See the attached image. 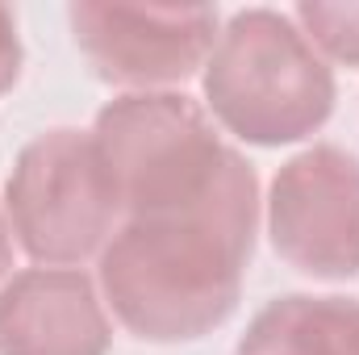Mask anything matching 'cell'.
<instances>
[{"label":"cell","mask_w":359,"mask_h":355,"mask_svg":"<svg viewBox=\"0 0 359 355\" xmlns=\"http://www.w3.org/2000/svg\"><path fill=\"white\" fill-rule=\"evenodd\" d=\"M255 230V168L238 172L201 205L121 217L96 260L100 297L142 343H196L234 318Z\"/></svg>","instance_id":"cell-1"},{"label":"cell","mask_w":359,"mask_h":355,"mask_svg":"<svg viewBox=\"0 0 359 355\" xmlns=\"http://www.w3.org/2000/svg\"><path fill=\"white\" fill-rule=\"evenodd\" d=\"M213 121L251 147H292L313 138L334 113V72L288 13H234L201 72Z\"/></svg>","instance_id":"cell-2"},{"label":"cell","mask_w":359,"mask_h":355,"mask_svg":"<svg viewBox=\"0 0 359 355\" xmlns=\"http://www.w3.org/2000/svg\"><path fill=\"white\" fill-rule=\"evenodd\" d=\"M92 138L117 184L121 217L201 205L251 168L184 92H121L96 113Z\"/></svg>","instance_id":"cell-3"},{"label":"cell","mask_w":359,"mask_h":355,"mask_svg":"<svg viewBox=\"0 0 359 355\" xmlns=\"http://www.w3.org/2000/svg\"><path fill=\"white\" fill-rule=\"evenodd\" d=\"M13 243L38 267H80L100 260L121 226V196L92 130L55 126L29 138L4 180Z\"/></svg>","instance_id":"cell-4"},{"label":"cell","mask_w":359,"mask_h":355,"mask_svg":"<svg viewBox=\"0 0 359 355\" xmlns=\"http://www.w3.org/2000/svg\"><path fill=\"white\" fill-rule=\"evenodd\" d=\"M72 38L92 76L126 92H172L205 72L222 17L213 4L80 0L67 8Z\"/></svg>","instance_id":"cell-5"},{"label":"cell","mask_w":359,"mask_h":355,"mask_svg":"<svg viewBox=\"0 0 359 355\" xmlns=\"http://www.w3.org/2000/svg\"><path fill=\"white\" fill-rule=\"evenodd\" d=\"M271 251L301 276L355 280L359 276V159L334 142H313L268 188Z\"/></svg>","instance_id":"cell-6"},{"label":"cell","mask_w":359,"mask_h":355,"mask_svg":"<svg viewBox=\"0 0 359 355\" xmlns=\"http://www.w3.org/2000/svg\"><path fill=\"white\" fill-rule=\"evenodd\" d=\"M104 297L80 267H25L0 284V355H109Z\"/></svg>","instance_id":"cell-7"},{"label":"cell","mask_w":359,"mask_h":355,"mask_svg":"<svg viewBox=\"0 0 359 355\" xmlns=\"http://www.w3.org/2000/svg\"><path fill=\"white\" fill-rule=\"evenodd\" d=\"M234 355H359V301L284 293L247 322Z\"/></svg>","instance_id":"cell-8"},{"label":"cell","mask_w":359,"mask_h":355,"mask_svg":"<svg viewBox=\"0 0 359 355\" xmlns=\"http://www.w3.org/2000/svg\"><path fill=\"white\" fill-rule=\"evenodd\" d=\"M288 17L326 63L359 67V0H305Z\"/></svg>","instance_id":"cell-9"},{"label":"cell","mask_w":359,"mask_h":355,"mask_svg":"<svg viewBox=\"0 0 359 355\" xmlns=\"http://www.w3.org/2000/svg\"><path fill=\"white\" fill-rule=\"evenodd\" d=\"M21 38H17V21L13 13L0 4V96L21 80Z\"/></svg>","instance_id":"cell-10"},{"label":"cell","mask_w":359,"mask_h":355,"mask_svg":"<svg viewBox=\"0 0 359 355\" xmlns=\"http://www.w3.org/2000/svg\"><path fill=\"white\" fill-rule=\"evenodd\" d=\"M8 267H13V230H8V217L0 209V284L8 280Z\"/></svg>","instance_id":"cell-11"}]
</instances>
